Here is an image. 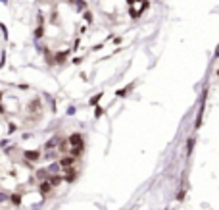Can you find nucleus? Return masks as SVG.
Segmentation results:
<instances>
[{"label":"nucleus","instance_id":"6","mask_svg":"<svg viewBox=\"0 0 219 210\" xmlns=\"http://www.w3.org/2000/svg\"><path fill=\"white\" fill-rule=\"evenodd\" d=\"M29 160H36V156H39V152H27Z\"/></svg>","mask_w":219,"mask_h":210},{"label":"nucleus","instance_id":"5","mask_svg":"<svg viewBox=\"0 0 219 210\" xmlns=\"http://www.w3.org/2000/svg\"><path fill=\"white\" fill-rule=\"evenodd\" d=\"M75 174H77L75 170H67V179H73V177H75Z\"/></svg>","mask_w":219,"mask_h":210},{"label":"nucleus","instance_id":"4","mask_svg":"<svg viewBox=\"0 0 219 210\" xmlns=\"http://www.w3.org/2000/svg\"><path fill=\"white\" fill-rule=\"evenodd\" d=\"M67 58V52H58V54H56V60L58 62H64Z\"/></svg>","mask_w":219,"mask_h":210},{"label":"nucleus","instance_id":"7","mask_svg":"<svg viewBox=\"0 0 219 210\" xmlns=\"http://www.w3.org/2000/svg\"><path fill=\"white\" fill-rule=\"evenodd\" d=\"M35 37H36V39H40V37H43V27H39V29L35 31Z\"/></svg>","mask_w":219,"mask_h":210},{"label":"nucleus","instance_id":"3","mask_svg":"<svg viewBox=\"0 0 219 210\" xmlns=\"http://www.w3.org/2000/svg\"><path fill=\"white\" fill-rule=\"evenodd\" d=\"M50 189H52V183H50V181H48V183H43V185H40V191H43V193H48Z\"/></svg>","mask_w":219,"mask_h":210},{"label":"nucleus","instance_id":"1","mask_svg":"<svg viewBox=\"0 0 219 210\" xmlns=\"http://www.w3.org/2000/svg\"><path fill=\"white\" fill-rule=\"evenodd\" d=\"M69 145H73V146H81L83 145V137H81V135H71V137H69Z\"/></svg>","mask_w":219,"mask_h":210},{"label":"nucleus","instance_id":"2","mask_svg":"<svg viewBox=\"0 0 219 210\" xmlns=\"http://www.w3.org/2000/svg\"><path fill=\"white\" fill-rule=\"evenodd\" d=\"M73 162H75V158H73V156H67V158H64V160H62V162H60V164H62V166H64V168H65V166H71V164H73Z\"/></svg>","mask_w":219,"mask_h":210}]
</instances>
